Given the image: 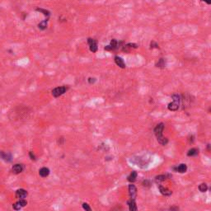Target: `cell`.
I'll use <instances>...</instances> for the list:
<instances>
[{"label":"cell","mask_w":211,"mask_h":211,"mask_svg":"<svg viewBox=\"0 0 211 211\" xmlns=\"http://www.w3.org/2000/svg\"><path fill=\"white\" fill-rule=\"evenodd\" d=\"M154 48H157V49H158L159 48V46H158V45L156 43V42H154V41H152L151 44H150V49H154Z\"/></svg>","instance_id":"cell-24"},{"label":"cell","mask_w":211,"mask_h":211,"mask_svg":"<svg viewBox=\"0 0 211 211\" xmlns=\"http://www.w3.org/2000/svg\"><path fill=\"white\" fill-rule=\"evenodd\" d=\"M83 208L85 210H88V211L92 210V209L89 207V205H88V204H87V203H83Z\"/></svg>","instance_id":"cell-25"},{"label":"cell","mask_w":211,"mask_h":211,"mask_svg":"<svg viewBox=\"0 0 211 211\" xmlns=\"http://www.w3.org/2000/svg\"><path fill=\"white\" fill-rule=\"evenodd\" d=\"M198 153H199V150L197 148H191V149H190L189 152L187 153V155L189 157H193V156H196Z\"/></svg>","instance_id":"cell-20"},{"label":"cell","mask_w":211,"mask_h":211,"mask_svg":"<svg viewBox=\"0 0 211 211\" xmlns=\"http://www.w3.org/2000/svg\"><path fill=\"white\" fill-rule=\"evenodd\" d=\"M68 89H69V87H66V86L55 87V89L52 90V95H53L54 97H59L61 95L65 94L66 92L68 91Z\"/></svg>","instance_id":"cell-3"},{"label":"cell","mask_w":211,"mask_h":211,"mask_svg":"<svg viewBox=\"0 0 211 211\" xmlns=\"http://www.w3.org/2000/svg\"><path fill=\"white\" fill-rule=\"evenodd\" d=\"M123 43L122 41H118L116 39H112L110 41V43L108 45L105 46L104 50L106 51H114L118 50L119 48H122L123 46H121V44Z\"/></svg>","instance_id":"cell-2"},{"label":"cell","mask_w":211,"mask_h":211,"mask_svg":"<svg viewBox=\"0 0 211 211\" xmlns=\"http://www.w3.org/2000/svg\"><path fill=\"white\" fill-rule=\"evenodd\" d=\"M36 11L41 13H42L45 17V18H49L50 19V17H51V13L49 10H47L45 8H42V7H37V9H36Z\"/></svg>","instance_id":"cell-12"},{"label":"cell","mask_w":211,"mask_h":211,"mask_svg":"<svg viewBox=\"0 0 211 211\" xmlns=\"http://www.w3.org/2000/svg\"><path fill=\"white\" fill-rule=\"evenodd\" d=\"M129 194H130V199L135 200V197L137 196V189L134 185H132V184L129 185Z\"/></svg>","instance_id":"cell-8"},{"label":"cell","mask_w":211,"mask_h":211,"mask_svg":"<svg viewBox=\"0 0 211 211\" xmlns=\"http://www.w3.org/2000/svg\"><path fill=\"white\" fill-rule=\"evenodd\" d=\"M48 22H49V18H45L44 21L41 22L38 24V28L40 30H41V31H45V30L47 28Z\"/></svg>","instance_id":"cell-17"},{"label":"cell","mask_w":211,"mask_h":211,"mask_svg":"<svg viewBox=\"0 0 211 211\" xmlns=\"http://www.w3.org/2000/svg\"><path fill=\"white\" fill-rule=\"evenodd\" d=\"M114 60H115V63H116V65L117 66H119V67L121 68V69H125L126 65H125V63H124V59L121 58V57H120V56H115Z\"/></svg>","instance_id":"cell-9"},{"label":"cell","mask_w":211,"mask_h":211,"mask_svg":"<svg viewBox=\"0 0 211 211\" xmlns=\"http://www.w3.org/2000/svg\"><path fill=\"white\" fill-rule=\"evenodd\" d=\"M137 172H135V171H133L132 172H131L130 174L128 176V178H127V180L129 181L130 182H134L136 181V178H137Z\"/></svg>","instance_id":"cell-18"},{"label":"cell","mask_w":211,"mask_h":211,"mask_svg":"<svg viewBox=\"0 0 211 211\" xmlns=\"http://www.w3.org/2000/svg\"><path fill=\"white\" fill-rule=\"evenodd\" d=\"M87 81H88V83H89L90 84H92V83H94L95 82L97 81V79H96L95 78H89V79H87Z\"/></svg>","instance_id":"cell-26"},{"label":"cell","mask_w":211,"mask_h":211,"mask_svg":"<svg viewBox=\"0 0 211 211\" xmlns=\"http://www.w3.org/2000/svg\"><path fill=\"white\" fill-rule=\"evenodd\" d=\"M163 130H164V124L163 123L158 124L154 128V134H155V135H156L158 140H159L161 138H163V136H162Z\"/></svg>","instance_id":"cell-4"},{"label":"cell","mask_w":211,"mask_h":211,"mask_svg":"<svg viewBox=\"0 0 211 211\" xmlns=\"http://www.w3.org/2000/svg\"><path fill=\"white\" fill-rule=\"evenodd\" d=\"M199 190L200 192H205L208 190V186L205 183H202L199 186Z\"/></svg>","instance_id":"cell-22"},{"label":"cell","mask_w":211,"mask_h":211,"mask_svg":"<svg viewBox=\"0 0 211 211\" xmlns=\"http://www.w3.org/2000/svg\"><path fill=\"white\" fill-rule=\"evenodd\" d=\"M128 205H129V209H130V211H136L138 210L136 203H135V200L134 199H130L128 201Z\"/></svg>","instance_id":"cell-14"},{"label":"cell","mask_w":211,"mask_h":211,"mask_svg":"<svg viewBox=\"0 0 211 211\" xmlns=\"http://www.w3.org/2000/svg\"><path fill=\"white\" fill-rule=\"evenodd\" d=\"M174 170L176 172H177L184 173V172H186V170H187V166H186V164L182 163V164H180L179 166H177L176 168H174Z\"/></svg>","instance_id":"cell-13"},{"label":"cell","mask_w":211,"mask_h":211,"mask_svg":"<svg viewBox=\"0 0 211 211\" xmlns=\"http://www.w3.org/2000/svg\"><path fill=\"white\" fill-rule=\"evenodd\" d=\"M201 1L205 3L208 4V5H211V0H201Z\"/></svg>","instance_id":"cell-28"},{"label":"cell","mask_w":211,"mask_h":211,"mask_svg":"<svg viewBox=\"0 0 211 211\" xmlns=\"http://www.w3.org/2000/svg\"><path fill=\"white\" fill-rule=\"evenodd\" d=\"M210 111H211V109H210Z\"/></svg>","instance_id":"cell-29"},{"label":"cell","mask_w":211,"mask_h":211,"mask_svg":"<svg viewBox=\"0 0 211 211\" xmlns=\"http://www.w3.org/2000/svg\"><path fill=\"white\" fill-rule=\"evenodd\" d=\"M24 170V166L22 164H15L12 168V171L14 174H19L22 172V171Z\"/></svg>","instance_id":"cell-10"},{"label":"cell","mask_w":211,"mask_h":211,"mask_svg":"<svg viewBox=\"0 0 211 211\" xmlns=\"http://www.w3.org/2000/svg\"><path fill=\"white\" fill-rule=\"evenodd\" d=\"M50 174V169L48 168H42L39 170V175L41 177H46Z\"/></svg>","instance_id":"cell-15"},{"label":"cell","mask_w":211,"mask_h":211,"mask_svg":"<svg viewBox=\"0 0 211 211\" xmlns=\"http://www.w3.org/2000/svg\"><path fill=\"white\" fill-rule=\"evenodd\" d=\"M166 179H167V176H165V175H160V176H156L155 181H156L157 182H164Z\"/></svg>","instance_id":"cell-21"},{"label":"cell","mask_w":211,"mask_h":211,"mask_svg":"<svg viewBox=\"0 0 211 211\" xmlns=\"http://www.w3.org/2000/svg\"><path fill=\"white\" fill-rule=\"evenodd\" d=\"M158 188H159L161 194L163 195V196H170L172 194V190H168V188H166V187H163L162 186H159Z\"/></svg>","instance_id":"cell-11"},{"label":"cell","mask_w":211,"mask_h":211,"mask_svg":"<svg viewBox=\"0 0 211 211\" xmlns=\"http://www.w3.org/2000/svg\"><path fill=\"white\" fill-rule=\"evenodd\" d=\"M28 193L26 190L24 189H18L16 191V197L19 200H22V199H25L26 197L27 196Z\"/></svg>","instance_id":"cell-7"},{"label":"cell","mask_w":211,"mask_h":211,"mask_svg":"<svg viewBox=\"0 0 211 211\" xmlns=\"http://www.w3.org/2000/svg\"><path fill=\"white\" fill-rule=\"evenodd\" d=\"M29 155H30V158H31V160H36V157H35V155L33 154V153L31 151L29 153Z\"/></svg>","instance_id":"cell-27"},{"label":"cell","mask_w":211,"mask_h":211,"mask_svg":"<svg viewBox=\"0 0 211 211\" xmlns=\"http://www.w3.org/2000/svg\"><path fill=\"white\" fill-rule=\"evenodd\" d=\"M13 208L15 210H21L22 207L21 206V204H19L18 202H17V203H15V204H13Z\"/></svg>","instance_id":"cell-23"},{"label":"cell","mask_w":211,"mask_h":211,"mask_svg":"<svg viewBox=\"0 0 211 211\" xmlns=\"http://www.w3.org/2000/svg\"><path fill=\"white\" fill-rule=\"evenodd\" d=\"M87 44L89 45V50L91 52L93 53H96L97 50H98V47H97V42L95 41L94 39L93 38H88L87 39Z\"/></svg>","instance_id":"cell-5"},{"label":"cell","mask_w":211,"mask_h":211,"mask_svg":"<svg viewBox=\"0 0 211 211\" xmlns=\"http://www.w3.org/2000/svg\"><path fill=\"white\" fill-rule=\"evenodd\" d=\"M1 156H2V158H3V160H4L5 162H11L12 161V154L10 153H4V152H2L1 153Z\"/></svg>","instance_id":"cell-16"},{"label":"cell","mask_w":211,"mask_h":211,"mask_svg":"<svg viewBox=\"0 0 211 211\" xmlns=\"http://www.w3.org/2000/svg\"><path fill=\"white\" fill-rule=\"evenodd\" d=\"M156 67L160 68V69L165 68V67H166V60H165V59L163 58L159 59L158 61V63L156 64Z\"/></svg>","instance_id":"cell-19"},{"label":"cell","mask_w":211,"mask_h":211,"mask_svg":"<svg viewBox=\"0 0 211 211\" xmlns=\"http://www.w3.org/2000/svg\"><path fill=\"white\" fill-rule=\"evenodd\" d=\"M172 98L173 102L168 104V108L169 110L175 111V110H178V108H179L180 102H181V97H180V95L178 94H173L172 96Z\"/></svg>","instance_id":"cell-1"},{"label":"cell","mask_w":211,"mask_h":211,"mask_svg":"<svg viewBox=\"0 0 211 211\" xmlns=\"http://www.w3.org/2000/svg\"><path fill=\"white\" fill-rule=\"evenodd\" d=\"M137 48H138V45H137V44L128 43L126 44V45H123V47L121 48V50H122V51L125 52V53L129 54V53H130L133 50H135V49H137Z\"/></svg>","instance_id":"cell-6"}]
</instances>
